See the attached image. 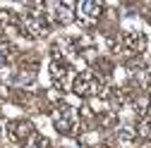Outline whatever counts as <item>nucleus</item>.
Wrapping results in <instances>:
<instances>
[{"mask_svg":"<svg viewBox=\"0 0 151 148\" xmlns=\"http://www.w3.org/2000/svg\"><path fill=\"white\" fill-rule=\"evenodd\" d=\"M53 124L60 134H79V112L72 105H60L53 110Z\"/></svg>","mask_w":151,"mask_h":148,"instance_id":"obj_1","label":"nucleus"},{"mask_svg":"<svg viewBox=\"0 0 151 148\" xmlns=\"http://www.w3.org/2000/svg\"><path fill=\"white\" fill-rule=\"evenodd\" d=\"M72 88H74V93H77V96H89V98L101 96V81L91 74V69H84L79 77L74 79Z\"/></svg>","mask_w":151,"mask_h":148,"instance_id":"obj_2","label":"nucleus"},{"mask_svg":"<svg viewBox=\"0 0 151 148\" xmlns=\"http://www.w3.org/2000/svg\"><path fill=\"white\" fill-rule=\"evenodd\" d=\"M22 24H24L27 33H31L34 38H43V36H48V24H46V17H43L41 12L29 10V12L22 17Z\"/></svg>","mask_w":151,"mask_h":148,"instance_id":"obj_3","label":"nucleus"},{"mask_svg":"<svg viewBox=\"0 0 151 148\" xmlns=\"http://www.w3.org/2000/svg\"><path fill=\"white\" fill-rule=\"evenodd\" d=\"M101 10H103V5L96 3V0H84V3H77V19H79V24L93 26V24L99 22V17H101Z\"/></svg>","mask_w":151,"mask_h":148,"instance_id":"obj_4","label":"nucleus"},{"mask_svg":"<svg viewBox=\"0 0 151 148\" xmlns=\"http://www.w3.org/2000/svg\"><path fill=\"white\" fill-rule=\"evenodd\" d=\"M74 3H48L46 5V12H50L48 17L58 24H70L72 17H74Z\"/></svg>","mask_w":151,"mask_h":148,"instance_id":"obj_5","label":"nucleus"},{"mask_svg":"<svg viewBox=\"0 0 151 148\" xmlns=\"http://www.w3.org/2000/svg\"><path fill=\"white\" fill-rule=\"evenodd\" d=\"M50 79H53V84L58 86V88H67V81H70V67H67V62H63V60H53L50 62Z\"/></svg>","mask_w":151,"mask_h":148,"instance_id":"obj_6","label":"nucleus"},{"mask_svg":"<svg viewBox=\"0 0 151 148\" xmlns=\"http://www.w3.org/2000/svg\"><path fill=\"white\" fill-rule=\"evenodd\" d=\"M31 136H34V127H31V122H27V120H17V122L10 124V139H12V141H22V139H31Z\"/></svg>","mask_w":151,"mask_h":148,"instance_id":"obj_7","label":"nucleus"},{"mask_svg":"<svg viewBox=\"0 0 151 148\" xmlns=\"http://www.w3.org/2000/svg\"><path fill=\"white\" fill-rule=\"evenodd\" d=\"M122 48L132 55V53H142L144 48H146V36L144 33H137V31H132V33H127L125 38H122Z\"/></svg>","mask_w":151,"mask_h":148,"instance_id":"obj_8","label":"nucleus"},{"mask_svg":"<svg viewBox=\"0 0 151 148\" xmlns=\"http://www.w3.org/2000/svg\"><path fill=\"white\" fill-rule=\"evenodd\" d=\"M132 84H134L139 91H146L151 88V77H149V72H146V67H142V65H137V67H132Z\"/></svg>","mask_w":151,"mask_h":148,"instance_id":"obj_9","label":"nucleus"},{"mask_svg":"<svg viewBox=\"0 0 151 148\" xmlns=\"http://www.w3.org/2000/svg\"><path fill=\"white\" fill-rule=\"evenodd\" d=\"M137 141V129H132V127H122V129H118V143L120 146H132Z\"/></svg>","mask_w":151,"mask_h":148,"instance_id":"obj_10","label":"nucleus"},{"mask_svg":"<svg viewBox=\"0 0 151 148\" xmlns=\"http://www.w3.org/2000/svg\"><path fill=\"white\" fill-rule=\"evenodd\" d=\"M137 139H151V120H142L137 127Z\"/></svg>","mask_w":151,"mask_h":148,"instance_id":"obj_11","label":"nucleus"},{"mask_svg":"<svg viewBox=\"0 0 151 148\" xmlns=\"http://www.w3.org/2000/svg\"><path fill=\"white\" fill-rule=\"evenodd\" d=\"M27 148H50V141L46 136H39V134H34L27 143Z\"/></svg>","mask_w":151,"mask_h":148,"instance_id":"obj_12","label":"nucleus"},{"mask_svg":"<svg viewBox=\"0 0 151 148\" xmlns=\"http://www.w3.org/2000/svg\"><path fill=\"white\" fill-rule=\"evenodd\" d=\"M12 55V46L10 43H0V65H5Z\"/></svg>","mask_w":151,"mask_h":148,"instance_id":"obj_13","label":"nucleus"},{"mask_svg":"<svg viewBox=\"0 0 151 148\" xmlns=\"http://www.w3.org/2000/svg\"><path fill=\"white\" fill-rule=\"evenodd\" d=\"M101 124H106V127H113V124H115V115H101Z\"/></svg>","mask_w":151,"mask_h":148,"instance_id":"obj_14","label":"nucleus"},{"mask_svg":"<svg viewBox=\"0 0 151 148\" xmlns=\"http://www.w3.org/2000/svg\"><path fill=\"white\" fill-rule=\"evenodd\" d=\"M0 134H3V122H0Z\"/></svg>","mask_w":151,"mask_h":148,"instance_id":"obj_15","label":"nucleus"}]
</instances>
